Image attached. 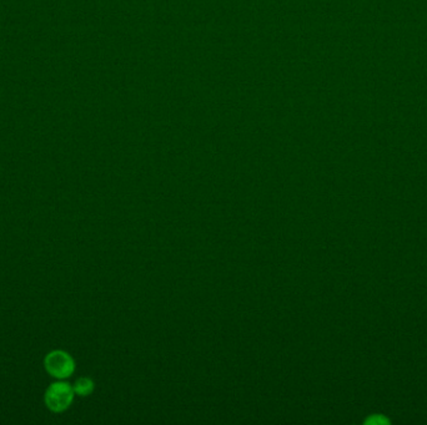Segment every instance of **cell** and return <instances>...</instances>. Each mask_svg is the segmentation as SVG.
Wrapping results in <instances>:
<instances>
[{"label": "cell", "mask_w": 427, "mask_h": 425, "mask_svg": "<svg viewBox=\"0 0 427 425\" xmlns=\"http://www.w3.org/2000/svg\"><path fill=\"white\" fill-rule=\"evenodd\" d=\"M74 395L75 392L72 386L65 381H56L45 392V404L50 410L60 413L72 405Z\"/></svg>", "instance_id": "6da1fadb"}, {"label": "cell", "mask_w": 427, "mask_h": 425, "mask_svg": "<svg viewBox=\"0 0 427 425\" xmlns=\"http://www.w3.org/2000/svg\"><path fill=\"white\" fill-rule=\"evenodd\" d=\"M45 370L56 379H67L75 372V362L70 354L64 351L50 352L44 360Z\"/></svg>", "instance_id": "7a4b0ae2"}, {"label": "cell", "mask_w": 427, "mask_h": 425, "mask_svg": "<svg viewBox=\"0 0 427 425\" xmlns=\"http://www.w3.org/2000/svg\"><path fill=\"white\" fill-rule=\"evenodd\" d=\"M94 388V381H91L88 377L79 378L78 381H75V384L72 386L75 394L80 395V397H88V395H90L93 393Z\"/></svg>", "instance_id": "3957f363"}, {"label": "cell", "mask_w": 427, "mask_h": 425, "mask_svg": "<svg viewBox=\"0 0 427 425\" xmlns=\"http://www.w3.org/2000/svg\"><path fill=\"white\" fill-rule=\"evenodd\" d=\"M367 423H370V424H380V423H388V419H385L383 415H372L370 419L367 420Z\"/></svg>", "instance_id": "277c9868"}]
</instances>
